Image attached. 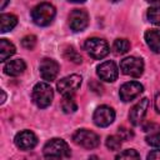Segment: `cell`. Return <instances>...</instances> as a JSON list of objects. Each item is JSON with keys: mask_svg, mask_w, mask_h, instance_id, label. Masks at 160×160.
<instances>
[{"mask_svg": "<svg viewBox=\"0 0 160 160\" xmlns=\"http://www.w3.org/2000/svg\"><path fill=\"white\" fill-rule=\"evenodd\" d=\"M96 72H98V76L100 78V80H104L108 82L115 81L119 76V69L114 61H105V62L100 64L96 68Z\"/></svg>", "mask_w": 160, "mask_h": 160, "instance_id": "cell-11", "label": "cell"}, {"mask_svg": "<svg viewBox=\"0 0 160 160\" xmlns=\"http://www.w3.org/2000/svg\"><path fill=\"white\" fill-rule=\"evenodd\" d=\"M142 91H144V86L140 82L129 81V82H125L121 85V88L119 90V95L124 102H128V101H131L135 98H138Z\"/></svg>", "mask_w": 160, "mask_h": 160, "instance_id": "cell-10", "label": "cell"}, {"mask_svg": "<svg viewBox=\"0 0 160 160\" xmlns=\"http://www.w3.org/2000/svg\"><path fill=\"white\" fill-rule=\"evenodd\" d=\"M116 159H126V160H138L140 159V155L136 152V150L134 149H128L124 150L122 152L116 155Z\"/></svg>", "mask_w": 160, "mask_h": 160, "instance_id": "cell-24", "label": "cell"}, {"mask_svg": "<svg viewBox=\"0 0 160 160\" xmlns=\"http://www.w3.org/2000/svg\"><path fill=\"white\" fill-rule=\"evenodd\" d=\"M72 141L81 146V148H85V149H94L99 145L100 142V139H99V135L95 134L94 131L91 130H88V129H80V130H76L72 135Z\"/></svg>", "mask_w": 160, "mask_h": 160, "instance_id": "cell-5", "label": "cell"}, {"mask_svg": "<svg viewBox=\"0 0 160 160\" xmlns=\"http://www.w3.org/2000/svg\"><path fill=\"white\" fill-rule=\"evenodd\" d=\"M44 156L48 159H62L70 156V149L62 139L54 138L44 146Z\"/></svg>", "mask_w": 160, "mask_h": 160, "instance_id": "cell-2", "label": "cell"}, {"mask_svg": "<svg viewBox=\"0 0 160 160\" xmlns=\"http://www.w3.org/2000/svg\"><path fill=\"white\" fill-rule=\"evenodd\" d=\"M84 46H85L86 52L92 59H98V60L105 58L110 51L108 42L104 39H100V38H90V39H88L85 41Z\"/></svg>", "mask_w": 160, "mask_h": 160, "instance_id": "cell-4", "label": "cell"}, {"mask_svg": "<svg viewBox=\"0 0 160 160\" xmlns=\"http://www.w3.org/2000/svg\"><path fill=\"white\" fill-rule=\"evenodd\" d=\"M14 142L16 145V148H19L20 150H30L34 149L38 144V138L36 135L30 131V130H24L16 134Z\"/></svg>", "mask_w": 160, "mask_h": 160, "instance_id": "cell-12", "label": "cell"}, {"mask_svg": "<svg viewBox=\"0 0 160 160\" xmlns=\"http://www.w3.org/2000/svg\"><path fill=\"white\" fill-rule=\"evenodd\" d=\"M81 76L78 74H72L60 79L56 84V89L61 95H72L81 85Z\"/></svg>", "mask_w": 160, "mask_h": 160, "instance_id": "cell-7", "label": "cell"}, {"mask_svg": "<svg viewBox=\"0 0 160 160\" xmlns=\"http://www.w3.org/2000/svg\"><path fill=\"white\" fill-rule=\"evenodd\" d=\"M145 41L154 52L160 54V30L156 29L148 30L145 32Z\"/></svg>", "mask_w": 160, "mask_h": 160, "instance_id": "cell-16", "label": "cell"}, {"mask_svg": "<svg viewBox=\"0 0 160 160\" xmlns=\"http://www.w3.org/2000/svg\"><path fill=\"white\" fill-rule=\"evenodd\" d=\"M146 142L151 146L155 148H160V130L159 131H154L150 135L146 136Z\"/></svg>", "mask_w": 160, "mask_h": 160, "instance_id": "cell-25", "label": "cell"}, {"mask_svg": "<svg viewBox=\"0 0 160 160\" xmlns=\"http://www.w3.org/2000/svg\"><path fill=\"white\" fill-rule=\"evenodd\" d=\"M112 49L116 54H126L130 49V42L126 39H116L112 44Z\"/></svg>", "mask_w": 160, "mask_h": 160, "instance_id": "cell-20", "label": "cell"}, {"mask_svg": "<svg viewBox=\"0 0 160 160\" xmlns=\"http://www.w3.org/2000/svg\"><path fill=\"white\" fill-rule=\"evenodd\" d=\"M69 1H72V2H84L85 0H69Z\"/></svg>", "mask_w": 160, "mask_h": 160, "instance_id": "cell-34", "label": "cell"}, {"mask_svg": "<svg viewBox=\"0 0 160 160\" xmlns=\"http://www.w3.org/2000/svg\"><path fill=\"white\" fill-rule=\"evenodd\" d=\"M154 105H155V110L160 114V92L155 96V101H154Z\"/></svg>", "mask_w": 160, "mask_h": 160, "instance_id": "cell-30", "label": "cell"}, {"mask_svg": "<svg viewBox=\"0 0 160 160\" xmlns=\"http://www.w3.org/2000/svg\"><path fill=\"white\" fill-rule=\"evenodd\" d=\"M148 159L150 160H160V150H152L148 154Z\"/></svg>", "mask_w": 160, "mask_h": 160, "instance_id": "cell-28", "label": "cell"}, {"mask_svg": "<svg viewBox=\"0 0 160 160\" xmlns=\"http://www.w3.org/2000/svg\"><path fill=\"white\" fill-rule=\"evenodd\" d=\"M56 15L55 8L49 2H41L31 10V19L39 26H48Z\"/></svg>", "mask_w": 160, "mask_h": 160, "instance_id": "cell-1", "label": "cell"}, {"mask_svg": "<svg viewBox=\"0 0 160 160\" xmlns=\"http://www.w3.org/2000/svg\"><path fill=\"white\" fill-rule=\"evenodd\" d=\"M145 1L151 2V4H158V2H160V0H145Z\"/></svg>", "mask_w": 160, "mask_h": 160, "instance_id": "cell-33", "label": "cell"}, {"mask_svg": "<svg viewBox=\"0 0 160 160\" xmlns=\"http://www.w3.org/2000/svg\"><path fill=\"white\" fill-rule=\"evenodd\" d=\"M18 24V18L12 14H1L0 15V31L8 32L12 30Z\"/></svg>", "mask_w": 160, "mask_h": 160, "instance_id": "cell-17", "label": "cell"}, {"mask_svg": "<svg viewBox=\"0 0 160 160\" xmlns=\"http://www.w3.org/2000/svg\"><path fill=\"white\" fill-rule=\"evenodd\" d=\"M15 54V46L6 39H0V61H5L8 58Z\"/></svg>", "mask_w": 160, "mask_h": 160, "instance_id": "cell-18", "label": "cell"}, {"mask_svg": "<svg viewBox=\"0 0 160 160\" xmlns=\"http://www.w3.org/2000/svg\"><path fill=\"white\" fill-rule=\"evenodd\" d=\"M89 86H90V89H91L92 91H95V92H102V86H101L100 84L95 82V81H92L91 84H89Z\"/></svg>", "mask_w": 160, "mask_h": 160, "instance_id": "cell-29", "label": "cell"}, {"mask_svg": "<svg viewBox=\"0 0 160 160\" xmlns=\"http://www.w3.org/2000/svg\"><path fill=\"white\" fill-rule=\"evenodd\" d=\"M92 120H94L95 125H98L100 128H106L115 120V111L110 106L101 105L94 111Z\"/></svg>", "mask_w": 160, "mask_h": 160, "instance_id": "cell-8", "label": "cell"}, {"mask_svg": "<svg viewBox=\"0 0 160 160\" xmlns=\"http://www.w3.org/2000/svg\"><path fill=\"white\" fill-rule=\"evenodd\" d=\"M121 144H122V139L119 136V135H111V136H108L106 139V146L109 150H119L121 148Z\"/></svg>", "mask_w": 160, "mask_h": 160, "instance_id": "cell-23", "label": "cell"}, {"mask_svg": "<svg viewBox=\"0 0 160 160\" xmlns=\"http://www.w3.org/2000/svg\"><path fill=\"white\" fill-rule=\"evenodd\" d=\"M109 1H111V2H118L119 0H109Z\"/></svg>", "mask_w": 160, "mask_h": 160, "instance_id": "cell-35", "label": "cell"}, {"mask_svg": "<svg viewBox=\"0 0 160 160\" xmlns=\"http://www.w3.org/2000/svg\"><path fill=\"white\" fill-rule=\"evenodd\" d=\"M39 70H40V75L44 80L46 81H52L56 79L58 74H59V70H60V66L59 64L52 60V59H44L41 60L40 62V66H39Z\"/></svg>", "mask_w": 160, "mask_h": 160, "instance_id": "cell-13", "label": "cell"}, {"mask_svg": "<svg viewBox=\"0 0 160 160\" xmlns=\"http://www.w3.org/2000/svg\"><path fill=\"white\" fill-rule=\"evenodd\" d=\"M89 24V15L82 9H74L69 15V26L72 31H82Z\"/></svg>", "mask_w": 160, "mask_h": 160, "instance_id": "cell-9", "label": "cell"}, {"mask_svg": "<svg viewBox=\"0 0 160 160\" xmlns=\"http://www.w3.org/2000/svg\"><path fill=\"white\" fill-rule=\"evenodd\" d=\"M32 101L35 102V105L38 108H48L54 98V92L51 86L48 82H38L34 89H32V94H31Z\"/></svg>", "mask_w": 160, "mask_h": 160, "instance_id": "cell-3", "label": "cell"}, {"mask_svg": "<svg viewBox=\"0 0 160 160\" xmlns=\"http://www.w3.org/2000/svg\"><path fill=\"white\" fill-rule=\"evenodd\" d=\"M149 105H150L149 99L144 98L138 104H135L132 106V109L129 112V120H130V122L132 125L136 126V125H139L141 122V120L144 119V116H145V114H146V111L149 109Z\"/></svg>", "mask_w": 160, "mask_h": 160, "instance_id": "cell-14", "label": "cell"}, {"mask_svg": "<svg viewBox=\"0 0 160 160\" xmlns=\"http://www.w3.org/2000/svg\"><path fill=\"white\" fill-rule=\"evenodd\" d=\"M148 19L151 24L160 26V5L149 8L148 10Z\"/></svg>", "mask_w": 160, "mask_h": 160, "instance_id": "cell-22", "label": "cell"}, {"mask_svg": "<svg viewBox=\"0 0 160 160\" xmlns=\"http://www.w3.org/2000/svg\"><path fill=\"white\" fill-rule=\"evenodd\" d=\"M1 95H2V99H1V104H4V101H5V99H6V95H5V91L4 90H1Z\"/></svg>", "mask_w": 160, "mask_h": 160, "instance_id": "cell-32", "label": "cell"}, {"mask_svg": "<svg viewBox=\"0 0 160 160\" xmlns=\"http://www.w3.org/2000/svg\"><path fill=\"white\" fill-rule=\"evenodd\" d=\"M21 45H22L25 49L31 50V49H34L35 45H36V38H35L34 35H26V36L22 38Z\"/></svg>", "mask_w": 160, "mask_h": 160, "instance_id": "cell-26", "label": "cell"}, {"mask_svg": "<svg viewBox=\"0 0 160 160\" xmlns=\"http://www.w3.org/2000/svg\"><path fill=\"white\" fill-rule=\"evenodd\" d=\"M61 109L66 114H71L78 110V104L72 95H64L61 100Z\"/></svg>", "mask_w": 160, "mask_h": 160, "instance_id": "cell-19", "label": "cell"}, {"mask_svg": "<svg viewBox=\"0 0 160 160\" xmlns=\"http://www.w3.org/2000/svg\"><path fill=\"white\" fill-rule=\"evenodd\" d=\"M64 58L69 61H72L75 64H80L82 61L80 54H78V51L72 48V46H66L64 50Z\"/></svg>", "mask_w": 160, "mask_h": 160, "instance_id": "cell-21", "label": "cell"}, {"mask_svg": "<svg viewBox=\"0 0 160 160\" xmlns=\"http://www.w3.org/2000/svg\"><path fill=\"white\" fill-rule=\"evenodd\" d=\"M25 69H26L25 61L21 59H15V60H10L9 62L5 64L4 72L6 75H10V76H19L24 72Z\"/></svg>", "mask_w": 160, "mask_h": 160, "instance_id": "cell-15", "label": "cell"}, {"mask_svg": "<svg viewBox=\"0 0 160 160\" xmlns=\"http://www.w3.org/2000/svg\"><path fill=\"white\" fill-rule=\"evenodd\" d=\"M9 2V0H0V9L2 10L5 6H6V4Z\"/></svg>", "mask_w": 160, "mask_h": 160, "instance_id": "cell-31", "label": "cell"}, {"mask_svg": "<svg viewBox=\"0 0 160 160\" xmlns=\"http://www.w3.org/2000/svg\"><path fill=\"white\" fill-rule=\"evenodd\" d=\"M118 132H119V136H120L122 140H129V139H131V138L134 136L132 131H131V130H129V129H126V128H124V126L119 128Z\"/></svg>", "mask_w": 160, "mask_h": 160, "instance_id": "cell-27", "label": "cell"}, {"mask_svg": "<svg viewBox=\"0 0 160 160\" xmlns=\"http://www.w3.org/2000/svg\"><path fill=\"white\" fill-rule=\"evenodd\" d=\"M120 70L122 74L131 76V78H139L144 72V61L140 58L136 56H129L121 60L120 62Z\"/></svg>", "mask_w": 160, "mask_h": 160, "instance_id": "cell-6", "label": "cell"}]
</instances>
